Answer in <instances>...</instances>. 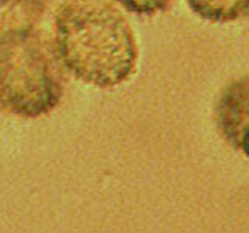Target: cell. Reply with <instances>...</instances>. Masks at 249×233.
<instances>
[{"mask_svg": "<svg viewBox=\"0 0 249 233\" xmlns=\"http://www.w3.org/2000/svg\"><path fill=\"white\" fill-rule=\"evenodd\" d=\"M53 49L62 68L89 85L112 89L134 75L137 41L106 0H67L54 16Z\"/></svg>", "mask_w": 249, "mask_h": 233, "instance_id": "1", "label": "cell"}, {"mask_svg": "<svg viewBox=\"0 0 249 233\" xmlns=\"http://www.w3.org/2000/svg\"><path fill=\"white\" fill-rule=\"evenodd\" d=\"M123 10L139 16H154L168 10L171 0H115Z\"/></svg>", "mask_w": 249, "mask_h": 233, "instance_id": "6", "label": "cell"}, {"mask_svg": "<svg viewBox=\"0 0 249 233\" xmlns=\"http://www.w3.org/2000/svg\"><path fill=\"white\" fill-rule=\"evenodd\" d=\"M47 6L49 0H0V31L33 27Z\"/></svg>", "mask_w": 249, "mask_h": 233, "instance_id": "4", "label": "cell"}, {"mask_svg": "<svg viewBox=\"0 0 249 233\" xmlns=\"http://www.w3.org/2000/svg\"><path fill=\"white\" fill-rule=\"evenodd\" d=\"M190 11L212 23H226L249 13V0H185Z\"/></svg>", "mask_w": 249, "mask_h": 233, "instance_id": "5", "label": "cell"}, {"mask_svg": "<svg viewBox=\"0 0 249 233\" xmlns=\"http://www.w3.org/2000/svg\"><path fill=\"white\" fill-rule=\"evenodd\" d=\"M215 124L224 142L249 159V75L221 90L215 104Z\"/></svg>", "mask_w": 249, "mask_h": 233, "instance_id": "3", "label": "cell"}, {"mask_svg": "<svg viewBox=\"0 0 249 233\" xmlns=\"http://www.w3.org/2000/svg\"><path fill=\"white\" fill-rule=\"evenodd\" d=\"M61 64L53 44L35 27L0 33V107L39 118L61 103Z\"/></svg>", "mask_w": 249, "mask_h": 233, "instance_id": "2", "label": "cell"}]
</instances>
